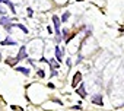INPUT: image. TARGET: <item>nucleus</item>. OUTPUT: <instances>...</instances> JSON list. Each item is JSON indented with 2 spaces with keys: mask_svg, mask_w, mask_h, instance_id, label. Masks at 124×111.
Segmentation results:
<instances>
[{
  "mask_svg": "<svg viewBox=\"0 0 124 111\" xmlns=\"http://www.w3.org/2000/svg\"><path fill=\"white\" fill-rule=\"evenodd\" d=\"M61 34H63V38H64V40H66V41H67V31H66V29H64V31H63V32H61Z\"/></svg>",
  "mask_w": 124,
  "mask_h": 111,
  "instance_id": "2eb2a0df",
  "label": "nucleus"
},
{
  "mask_svg": "<svg viewBox=\"0 0 124 111\" xmlns=\"http://www.w3.org/2000/svg\"><path fill=\"white\" fill-rule=\"evenodd\" d=\"M78 2H82V0H78Z\"/></svg>",
  "mask_w": 124,
  "mask_h": 111,
  "instance_id": "412c9836",
  "label": "nucleus"
},
{
  "mask_svg": "<svg viewBox=\"0 0 124 111\" xmlns=\"http://www.w3.org/2000/svg\"><path fill=\"white\" fill-rule=\"evenodd\" d=\"M69 18H70V12H64V15L61 16V22H66Z\"/></svg>",
  "mask_w": 124,
  "mask_h": 111,
  "instance_id": "f8f14e48",
  "label": "nucleus"
},
{
  "mask_svg": "<svg viewBox=\"0 0 124 111\" xmlns=\"http://www.w3.org/2000/svg\"><path fill=\"white\" fill-rule=\"evenodd\" d=\"M15 70H18V72H22V73H23V75H26V76L29 75V70H28L26 67H22V66H16V67H15Z\"/></svg>",
  "mask_w": 124,
  "mask_h": 111,
  "instance_id": "1a4fd4ad",
  "label": "nucleus"
},
{
  "mask_svg": "<svg viewBox=\"0 0 124 111\" xmlns=\"http://www.w3.org/2000/svg\"><path fill=\"white\" fill-rule=\"evenodd\" d=\"M0 13H2V15H5V13H6V9H3V8H0Z\"/></svg>",
  "mask_w": 124,
  "mask_h": 111,
  "instance_id": "a211bd4d",
  "label": "nucleus"
},
{
  "mask_svg": "<svg viewBox=\"0 0 124 111\" xmlns=\"http://www.w3.org/2000/svg\"><path fill=\"white\" fill-rule=\"evenodd\" d=\"M55 59L58 62H61V59H63V54H61V50H60L58 45H55Z\"/></svg>",
  "mask_w": 124,
  "mask_h": 111,
  "instance_id": "423d86ee",
  "label": "nucleus"
},
{
  "mask_svg": "<svg viewBox=\"0 0 124 111\" xmlns=\"http://www.w3.org/2000/svg\"><path fill=\"white\" fill-rule=\"evenodd\" d=\"M13 26H16V28L22 29V31H23V34H28V29H26V28H25L23 25H21V24H13V25H10V26H9L8 29H10V28H13Z\"/></svg>",
  "mask_w": 124,
  "mask_h": 111,
  "instance_id": "0eeeda50",
  "label": "nucleus"
},
{
  "mask_svg": "<svg viewBox=\"0 0 124 111\" xmlns=\"http://www.w3.org/2000/svg\"><path fill=\"white\" fill-rule=\"evenodd\" d=\"M38 76H39V78H44V72H42V70H38Z\"/></svg>",
  "mask_w": 124,
  "mask_h": 111,
  "instance_id": "f3484780",
  "label": "nucleus"
},
{
  "mask_svg": "<svg viewBox=\"0 0 124 111\" xmlns=\"http://www.w3.org/2000/svg\"><path fill=\"white\" fill-rule=\"evenodd\" d=\"M26 10H28V16H32V15H34V10H32L31 8H28Z\"/></svg>",
  "mask_w": 124,
  "mask_h": 111,
  "instance_id": "4468645a",
  "label": "nucleus"
},
{
  "mask_svg": "<svg viewBox=\"0 0 124 111\" xmlns=\"http://www.w3.org/2000/svg\"><path fill=\"white\" fill-rule=\"evenodd\" d=\"M0 3H3V0H0Z\"/></svg>",
  "mask_w": 124,
  "mask_h": 111,
  "instance_id": "aec40b11",
  "label": "nucleus"
},
{
  "mask_svg": "<svg viewBox=\"0 0 124 111\" xmlns=\"http://www.w3.org/2000/svg\"><path fill=\"white\" fill-rule=\"evenodd\" d=\"M16 59H18V60L26 59V48H25V45L21 47V50H19V53H18V57H16Z\"/></svg>",
  "mask_w": 124,
  "mask_h": 111,
  "instance_id": "20e7f679",
  "label": "nucleus"
},
{
  "mask_svg": "<svg viewBox=\"0 0 124 111\" xmlns=\"http://www.w3.org/2000/svg\"><path fill=\"white\" fill-rule=\"evenodd\" d=\"M91 101H92L95 105H102V95H101V94H96V95H93V96L91 98Z\"/></svg>",
  "mask_w": 124,
  "mask_h": 111,
  "instance_id": "7ed1b4c3",
  "label": "nucleus"
},
{
  "mask_svg": "<svg viewBox=\"0 0 124 111\" xmlns=\"http://www.w3.org/2000/svg\"><path fill=\"white\" fill-rule=\"evenodd\" d=\"M76 92H78V95H80L82 98H86V91H85V85H83V83L76 89Z\"/></svg>",
  "mask_w": 124,
  "mask_h": 111,
  "instance_id": "39448f33",
  "label": "nucleus"
},
{
  "mask_svg": "<svg viewBox=\"0 0 124 111\" xmlns=\"http://www.w3.org/2000/svg\"><path fill=\"white\" fill-rule=\"evenodd\" d=\"M2 45H16V41H13L10 38H6L5 41H2Z\"/></svg>",
  "mask_w": 124,
  "mask_h": 111,
  "instance_id": "6e6552de",
  "label": "nucleus"
},
{
  "mask_svg": "<svg viewBox=\"0 0 124 111\" xmlns=\"http://www.w3.org/2000/svg\"><path fill=\"white\" fill-rule=\"evenodd\" d=\"M73 110H82V107L80 105H76V107H73Z\"/></svg>",
  "mask_w": 124,
  "mask_h": 111,
  "instance_id": "6ab92c4d",
  "label": "nucleus"
},
{
  "mask_svg": "<svg viewBox=\"0 0 124 111\" xmlns=\"http://www.w3.org/2000/svg\"><path fill=\"white\" fill-rule=\"evenodd\" d=\"M3 3H5V5H8V6L10 8V10H12L13 13L16 12V10H15V6H13V3H10V2H9V0H3Z\"/></svg>",
  "mask_w": 124,
  "mask_h": 111,
  "instance_id": "9b49d317",
  "label": "nucleus"
},
{
  "mask_svg": "<svg viewBox=\"0 0 124 111\" xmlns=\"http://www.w3.org/2000/svg\"><path fill=\"white\" fill-rule=\"evenodd\" d=\"M53 24H54V28H55V37H57V42H60V40L63 38L61 37V32H60V24H61V19H58L55 15L53 16Z\"/></svg>",
  "mask_w": 124,
  "mask_h": 111,
  "instance_id": "f257e3e1",
  "label": "nucleus"
},
{
  "mask_svg": "<svg viewBox=\"0 0 124 111\" xmlns=\"http://www.w3.org/2000/svg\"><path fill=\"white\" fill-rule=\"evenodd\" d=\"M9 22H10V21H9L6 16H3L2 19H0V25H3V26H6V28H9V26H10V25H9Z\"/></svg>",
  "mask_w": 124,
  "mask_h": 111,
  "instance_id": "9d476101",
  "label": "nucleus"
},
{
  "mask_svg": "<svg viewBox=\"0 0 124 111\" xmlns=\"http://www.w3.org/2000/svg\"><path fill=\"white\" fill-rule=\"evenodd\" d=\"M80 80H82V73H80V72H76V73H75V76H73V80H72V86H73V88H76V86H78V83H79Z\"/></svg>",
  "mask_w": 124,
  "mask_h": 111,
  "instance_id": "f03ea898",
  "label": "nucleus"
},
{
  "mask_svg": "<svg viewBox=\"0 0 124 111\" xmlns=\"http://www.w3.org/2000/svg\"><path fill=\"white\" fill-rule=\"evenodd\" d=\"M12 110H18V111H22L21 107H16V105H12Z\"/></svg>",
  "mask_w": 124,
  "mask_h": 111,
  "instance_id": "dca6fc26",
  "label": "nucleus"
},
{
  "mask_svg": "<svg viewBox=\"0 0 124 111\" xmlns=\"http://www.w3.org/2000/svg\"><path fill=\"white\" fill-rule=\"evenodd\" d=\"M16 62H18V59H8V60H6V63H8V64H10V66H15V64H16Z\"/></svg>",
  "mask_w": 124,
  "mask_h": 111,
  "instance_id": "ddd939ff",
  "label": "nucleus"
}]
</instances>
